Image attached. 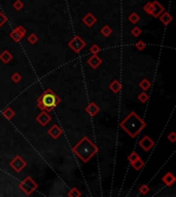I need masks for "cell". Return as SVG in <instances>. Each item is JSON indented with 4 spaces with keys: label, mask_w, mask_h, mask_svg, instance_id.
<instances>
[{
    "label": "cell",
    "mask_w": 176,
    "mask_h": 197,
    "mask_svg": "<svg viewBox=\"0 0 176 197\" xmlns=\"http://www.w3.org/2000/svg\"><path fill=\"white\" fill-rule=\"evenodd\" d=\"M43 104L47 107H52L55 105V98L52 95H47L43 98Z\"/></svg>",
    "instance_id": "obj_1"
},
{
    "label": "cell",
    "mask_w": 176,
    "mask_h": 197,
    "mask_svg": "<svg viewBox=\"0 0 176 197\" xmlns=\"http://www.w3.org/2000/svg\"><path fill=\"white\" fill-rule=\"evenodd\" d=\"M14 6L16 7L17 9H20V8H22V7H23V3H22L20 0H17L16 3L14 4Z\"/></svg>",
    "instance_id": "obj_2"
},
{
    "label": "cell",
    "mask_w": 176,
    "mask_h": 197,
    "mask_svg": "<svg viewBox=\"0 0 176 197\" xmlns=\"http://www.w3.org/2000/svg\"><path fill=\"white\" fill-rule=\"evenodd\" d=\"M130 18H131L132 21H138V16H137V14H132Z\"/></svg>",
    "instance_id": "obj_3"
}]
</instances>
